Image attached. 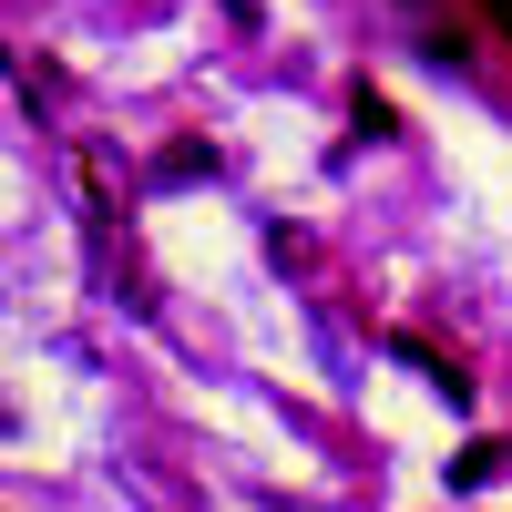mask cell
I'll use <instances>...</instances> for the list:
<instances>
[{
    "label": "cell",
    "mask_w": 512,
    "mask_h": 512,
    "mask_svg": "<svg viewBox=\"0 0 512 512\" xmlns=\"http://www.w3.org/2000/svg\"><path fill=\"white\" fill-rule=\"evenodd\" d=\"M472 11H482V21H492V31L512 41V0H472Z\"/></svg>",
    "instance_id": "cell-6"
},
{
    "label": "cell",
    "mask_w": 512,
    "mask_h": 512,
    "mask_svg": "<svg viewBox=\"0 0 512 512\" xmlns=\"http://www.w3.org/2000/svg\"><path fill=\"white\" fill-rule=\"evenodd\" d=\"M349 113H359V134H390V123H400L390 103H379V93H369V82H359V93H349Z\"/></svg>",
    "instance_id": "cell-5"
},
{
    "label": "cell",
    "mask_w": 512,
    "mask_h": 512,
    "mask_svg": "<svg viewBox=\"0 0 512 512\" xmlns=\"http://www.w3.org/2000/svg\"><path fill=\"white\" fill-rule=\"evenodd\" d=\"M410 11H431V0H410Z\"/></svg>",
    "instance_id": "cell-7"
},
{
    "label": "cell",
    "mask_w": 512,
    "mask_h": 512,
    "mask_svg": "<svg viewBox=\"0 0 512 512\" xmlns=\"http://www.w3.org/2000/svg\"><path fill=\"white\" fill-rule=\"evenodd\" d=\"M502 461H512L502 441H461V461H451V492H482V482L502 472Z\"/></svg>",
    "instance_id": "cell-4"
},
{
    "label": "cell",
    "mask_w": 512,
    "mask_h": 512,
    "mask_svg": "<svg viewBox=\"0 0 512 512\" xmlns=\"http://www.w3.org/2000/svg\"><path fill=\"white\" fill-rule=\"evenodd\" d=\"M195 175H216V144H164L154 154V185H195Z\"/></svg>",
    "instance_id": "cell-3"
},
{
    "label": "cell",
    "mask_w": 512,
    "mask_h": 512,
    "mask_svg": "<svg viewBox=\"0 0 512 512\" xmlns=\"http://www.w3.org/2000/svg\"><path fill=\"white\" fill-rule=\"evenodd\" d=\"M390 349H400V359H410L420 379H431V390H441L451 410H472V369H461L451 349H431V338H420V328H400V338H390Z\"/></svg>",
    "instance_id": "cell-1"
},
{
    "label": "cell",
    "mask_w": 512,
    "mask_h": 512,
    "mask_svg": "<svg viewBox=\"0 0 512 512\" xmlns=\"http://www.w3.org/2000/svg\"><path fill=\"white\" fill-rule=\"evenodd\" d=\"M72 185H82V216H93V226L123 216V205H113V175H103V154H93V144H72Z\"/></svg>",
    "instance_id": "cell-2"
}]
</instances>
